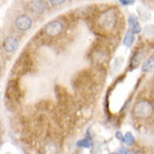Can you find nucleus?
Returning a JSON list of instances; mask_svg holds the SVG:
<instances>
[{
  "label": "nucleus",
  "instance_id": "17",
  "mask_svg": "<svg viewBox=\"0 0 154 154\" xmlns=\"http://www.w3.org/2000/svg\"><path fill=\"white\" fill-rule=\"evenodd\" d=\"M48 2L53 6H59V5L63 4L64 2V0H48Z\"/></svg>",
  "mask_w": 154,
  "mask_h": 154
},
{
  "label": "nucleus",
  "instance_id": "7",
  "mask_svg": "<svg viewBox=\"0 0 154 154\" xmlns=\"http://www.w3.org/2000/svg\"><path fill=\"white\" fill-rule=\"evenodd\" d=\"M32 25H33V19L26 14L19 15L14 22V26L18 32H26V30L30 29Z\"/></svg>",
  "mask_w": 154,
  "mask_h": 154
},
{
  "label": "nucleus",
  "instance_id": "3",
  "mask_svg": "<svg viewBox=\"0 0 154 154\" xmlns=\"http://www.w3.org/2000/svg\"><path fill=\"white\" fill-rule=\"evenodd\" d=\"M33 69V61L32 56L27 51L23 52L22 55L18 57L17 62L15 63L13 68V74L14 78H19L22 75H25L27 73L30 72V70Z\"/></svg>",
  "mask_w": 154,
  "mask_h": 154
},
{
  "label": "nucleus",
  "instance_id": "14",
  "mask_svg": "<svg viewBox=\"0 0 154 154\" xmlns=\"http://www.w3.org/2000/svg\"><path fill=\"white\" fill-rule=\"evenodd\" d=\"M134 42H135V34L131 29H128L126 32V34H125V37L123 39V44L126 47H132Z\"/></svg>",
  "mask_w": 154,
  "mask_h": 154
},
{
  "label": "nucleus",
  "instance_id": "8",
  "mask_svg": "<svg viewBox=\"0 0 154 154\" xmlns=\"http://www.w3.org/2000/svg\"><path fill=\"white\" fill-rule=\"evenodd\" d=\"M28 8L32 13L36 15H42L46 11L47 5L44 0H30L28 4Z\"/></svg>",
  "mask_w": 154,
  "mask_h": 154
},
{
  "label": "nucleus",
  "instance_id": "5",
  "mask_svg": "<svg viewBox=\"0 0 154 154\" xmlns=\"http://www.w3.org/2000/svg\"><path fill=\"white\" fill-rule=\"evenodd\" d=\"M6 99L19 105L23 99V90L17 78H13L8 81L6 88Z\"/></svg>",
  "mask_w": 154,
  "mask_h": 154
},
{
  "label": "nucleus",
  "instance_id": "15",
  "mask_svg": "<svg viewBox=\"0 0 154 154\" xmlns=\"http://www.w3.org/2000/svg\"><path fill=\"white\" fill-rule=\"evenodd\" d=\"M90 153H91V154H101V153H103L101 145H99L98 143H94V146L90 149Z\"/></svg>",
  "mask_w": 154,
  "mask_h": 154
},
{
  "label": "nucleus",
  "instance_id": "20",
  "mask_svg": "<svg viewBox=\"0 0 154 154\" xmlns=\"http://www.w3.org/2000/svg\"><path fill=\"white\" fill-rule=\"evenodd\" d=\"M26 154H28V153H26Z\"/></svg>",
  "mask_w": 154,
  "mask_h": 154
},
{
  "label": "nucleus",
  "instance_id": "18",
  "mask_svg": "<svg viewBox=\"0 0 154 154\" xmlns=\"http://www.w3.org/2000/svg\"><path fill=\"white\" fill-rule=\"evenodd\" d=\"M110 154H118V152L116 151V152H112V153H110Z\"/></svg>",
  "mask_w": 154,
  "mask_h": 154
},
{
  "label": "nucleus",
  "instance_id": "19",
  "mask_svg": "<svg viewBox=\"0 0 154 154\" xmlns=\"http://www.w3.org/2000/svg\"><path fill=\"white\" fill-rule=\"evenodd\" d=\"M127 1H128V2H131V1H134V0H127Z\"/></svg>",
  "mask_w": 154,
  "mask_h": 154
},
{
  "label": "nucleus",
  "instance_id": "13",
  "mask_svg": "<svg viewBox=\"0 0 154 154\" xmlns=\"http://www.w3.org/2000/svg\"><path fill=\"white\" fill-rule=\"evenodd\" d=\"M154 71V54L149 56L143 63H142V72L150 73Z\"/></svg>",
  "mask_w": 154,
  "mask_h": 154
},
{
  "label": "nucleus",
  "instance_id": "6",
  "mask_svg": "<svg viewBox=\"0 0 154 154\" xmlns=\"http://www.w3.org/2000/svg\"><path fill=\"white\" fill-rule=\"evenodd\" d=\"M18 45H19V39L16 36H7L2 39V43L0 45V48H1V52L4 54H13L16 52V50L18 48Z\"/></svg>",
  "mask_w": 154,
  "mask_h": 154
},
{
  "label": "nucleus",
  "instance_id": "2",
  "mask_svg": "<svg viewBox=\"0 0 154 154\" xmlns=\"http://www.w3.org/2000/svg\"><path fill=\"white\" fill-rule=\"evenodd\" d=\"M118 23V13L115 9H107L99 15L98 25L103 32H111Z\"/></svg>",
  "mask_w": 154,
  "mask_h": 154
},
{
  "label": "nucleus",
  "instance_id": "9",
  "mask_svg": "<svg viewBox=\"0 0 154 154\" xmlns=\"http://www.w3.org/2000/svg\"><path fill=\"white\" fill-rule=\"evenodd\" d=\"M144 56H145L144 50H137V51L134 52V54H133V56L131 57V61H129V64H131L129 70L136 69L142 63V60L144 59Z\"/></svg>",
  "mask_w": 154,
  "mask_h": 154
},
{
  "label": "nucleus",
  "instance_id": "10",
  "mask_svg": "<svg viewBox=\"0 0 154 154\" xmlns=\"http://www.w3.org/2000/svg\"><path fill=\"white\" fill-rule=\"evenodd\" d=\"M94 140H92V136L91 135H89V133H87L86 136L83 137V138H81V140H79V141L77 142V147H79V149H91L92 146H94Z\"/></svg>",
  "mask_w": 154,
  "mask_h": 154
},
{
  "label": "nucleus",
  "instance_id": "12",
  "mask_svg": "<svg viewBox=\"0 0 154 154\" xmlns=\"http://www.w3.org/2000/svg\"><path fill=\"white\" fill-rule=\"evenodd\" d=\"M136 137H135V135L132 132L128 131V132L124 133L122 145L127 146V147H134V146H136Z\"/></svg>",
  "mask_w": 154,
  "mask_h": 154
},
{
  "label": "nucleus",
  "instance_id": "4",
  "mask_svg": "<svg viewBox=\"0 0 154 154\" xmlns=\"http://www.w3.org/2000/svg\"><path fill=\"white\" fill-rule=\"evenodd\" d=\"M65 22L62 19H54L47 23L42 29L43 38H56L63 35L65 30Z\"/></svg>",
  "mask_w": 154,
  "mask_h": 154
},
{
  "label": "nucleus",
  "instance_id": "16",
  "mask_svg": "<svg viewBox=\"0 0 154 154\" xmlns=\"http://www.w3.org/2000/svg\"><path fill=\"white\" fill-rule=\"evenodd\" d=\"M123 136H124V133H122L120 131H117V132L115 133V138L118 142H120V143L123 141Z\"/></svg>",
  "mask_w": 154,
  "mask_h": 154
},
{
  "label": "nucleus",
  "instance_id": "11",
  "mask_svg": "<svg viewBox=\"0 0 154 154\" xmlns=\"http://www.w3.org/2000/svg\"><path fill=\"white\" fill-rule=\"evenodd\" d=\"M128 27L129 29L132 30L134 34H140L142 32V26L138 22V19H137L136 16H134V15H131L128 17Z\"/></svg>",
  "mask_w": 154,
  "mask_h": 154
},
{
  "label": "nucleus",
  "instance_id": "1",
  "mask_svg": "<svg viewBox=\"0 0 154 154\" xmlns=\"http://www.w3.org/2000/svg\"><path fill=\"white\" fill-rule=\"evenodd\" d=\"M131 115L136 122H151L154 119V101L149 98L137 99L132 106Z\"/></svg>",
  "mask_w": 154,
  "mask_h": 154
}]
</instances>
